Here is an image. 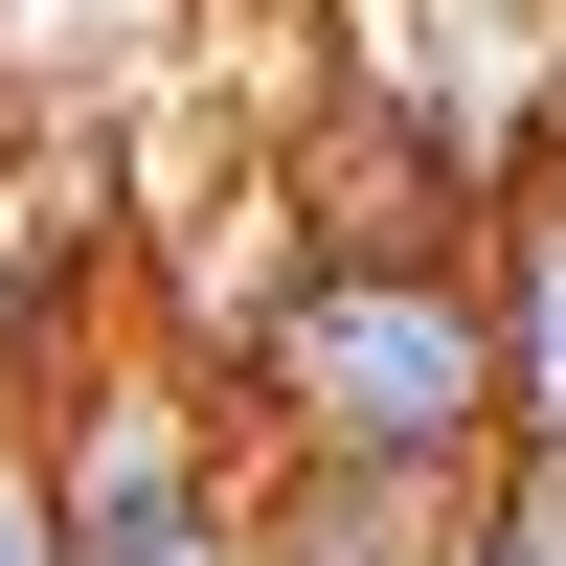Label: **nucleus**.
I'll return each mask as SVG.
<instances>
[{
	"mask_svg": "<svg viewBox=\"0 0 566 566\" xmlns=\"http://www.w3.org/2000/svg\"><path fill=\"white\" fill-rule=\"evenodd\" d=\"M453 566H566V476H544V453H499V499H476Z\"/></svg>",
	"mask_w": 566,
	"mask_h": 566,
	"instance_id": "20e7f679",
	"label": "nucleus"
},
{
	"mask_svg": "<svg viewBox=\"0 0 566 566\" xmlns=\"http://www.w3.org/2000/svg\"><path fill=\"white\" fill-rule=\"evenodd\" d=\"M0 566H69V499H45V431L0 408Z\"/></svg>",
	"mask_w": 566,
	"mask_h": 566,
	"instance_id": "39448f33",
	"label": "nucleus"
},
{
	"mask_svg": "<svg viewBox=\"0 0 566 566\" xmlns=\"http://www.w3.org/2000/svg\"><path fill=\"white\" fill-rule=\"evenodd\" d=\"M499 476H363V453H272L250 476V544L272 566H453Z\"/></svg>",
	"mask_w": 566,
	"mask_h": 566,
	"instance_id": "f03ea898",
	"label": "nucleus"
},
{
	"mask_svg": "<svg viewBox=\"0 0 566 566\" xmlns=\"http://www.w3.org/2000/svg\"><path fill=\"white\" fill-rule=\"evenodd\" d=\"M499 363H522V453L566 476V181H522V205H499Z\"/></svg>",
	"mask_w": 566,
	"mask_h": 566,
	"instance_id": "7ed1b4c3",
	"label": "nucleus"
},
{
	"mask_svg": "<svg viewBox=\"0 0 566 566\" xmlns=\"http://www.w3.org/2000/svg\"><path fill=\"white\" fill-rule=\"evenodd\" d=\"M250 431L363 453V476H499L522 453V363H499V272H295L250 363Z\"/></svg>",
	"mask_w": 566,
	"mask_h": 566,
	"instance_id": "f257e3e1",
	"label": "nucleus"
}]
</instances>
